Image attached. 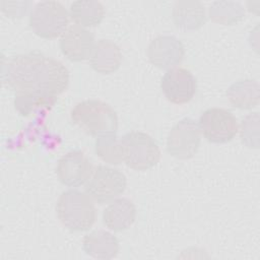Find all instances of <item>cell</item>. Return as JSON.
<instances>
[{"label": "cell", "instance_id": "7402d4cb", "mask_svg": "<svg viewBox=\"0 0 260 260\" xmlns=\"http://www.w3.org/2000/svg\"><path fill=\"white\" fill-rule=\"evenodd\" d=\"M258 122L259 115L257 112L246 116L240 126V137L242 143L249 148H258Z\"/></svg>", "mask_w": 260, "mask_h": 260}, {"label": "cell", "instance_id": "52a82bcc", "mask_svg": "<svg viewBox=\"0 0 260 260\" xmlns=\"http://www.w3.org/2000/svg\"><path fill=\"white\" fill-rule=\"evenodd\" d=\"M198 126L204 138L216 144L230 142L239 131L237 118L230 111L221 108L204 111L199 118Z\"/></svg>", "mask_w": 260, "mask_h": 260}, {"label": "cell", "instance_id": "30bf717a", "mask_svg": "<svg viewBox=\"0 0 260 260\" xmlns=\"http://www.w3.org/2000/svg\"><path fill=\"white\" fill-rule=\"evenodd\" d=\"M93 165L79 149H74L64 154L57 164L56 174L59 181L70 188L84 185L93 172Z\"/></svg>", "mask_w": 260, "mask_h": 260}, {"label": "cell", "instance_id": "4fadbf2b", "mask_svg": "<svg viewBox=\"0 0 260 260\" xmlns=\"http://www.w3.org/2000/svg\"><path fill=\"white\" fill-rule=\"evenodd\" d=\"M136 207L128 198H116L109 203L103 212L104 225L114 232L129 229L135 221Z\"/></svg>", "mask_w": 260, "mask_h": 260}, {"label": "cell", "instance_id": "8992f818", "mask_svg": "<svg viewBox=\"0 0 260 260\" xmlns=\"http://www.w3.org/2000/svg\"><path fill=\"white\" fill-rule=\"evenodd\" d=\"M125 175L118 169L99 165L85 183V193L96 203L105 204L119 197L126 189Z\"/></svg>", "mask_w": 260, "mask_h": 260}, {"label": "cell", "instance_id": "8fae6325", "mask_svg": "<svg viewBox=\"0 0 260 260\" xmlns=\"http://www.w3.org/2000/svg\"><path fill=\"white\" fill-rule=\"evenodd\" d=\"M185 55L183 43L174 36L161 35L153 39L147 47L149 62L160 69H171L179 65Z\"/></svg>", "mask_w": 260, "mask_h": 260}, {"label": "cell", "instance_id": "44dd1931", "mask_svg": "<svg viewBox=\"0 0 260 260\" xmlns=\"http://www.w3.org/2000/svg\"><path fill=\"white\" fill-rule=\"evenodd\" d=\"M245 10L238 2L217 1L213 2L209 8V17L213 22L233 25L243 19Z\"/></svg>", "mask_w": 260, "mask_h": 260}, {"label": "cell", "instance_id": "ffe728a7", "mask_svg": "<svg viewBox=\"0 0 260 260\" xmlns=\"http://www.w3.org/2000/svg\"><path fill=\"white\" fill-rule=\"evenodd\" d=\"M57 101V98L49 96L36 92L15 93L14 108L23 117H28L40 110L51 109Z\"/></svg>", "mask_w": 260, "mask_h": 260}, {"label": "cell", "instance_id": "6da1fadb", "mask_svg": "<svg viewBox=\"0 0 260 260\" xmlns=\"http://www.w3.org/2000/svg\"><path fill=\"white\" fill-rule=\"evenodd\" d=\"M15 93L36 92L57 98L69 84V71L65 65L39 51L14 56L3 75Z\"/></svg>", "mask_w": 260, "mask_h": 260}, {"label": "cell", "instance_id": "7c38bea8", "mask_svg": "<svg viewBox=\"0 0 260 260\" xmlns=\"http://www.w3.org/2000/svg\"><path fill=\"white\" fill-rule=\"evenodd\" d=\"M94 44L93 34L77 24L68 26L59 43L62 54L72 62L89 59Z\"/></svg>", "mask_w": 260, "mask_h": 260}, {"label": "cell", "instance_id": "9a60e30c", "mask_svg": "<svg viewBox=\"0 0 260 260\" xmlns=\"http://www.w3.org/2000/svg\"><path fill=\"white\" fill-rule=\"evenodd\" d=\"M172 18L177 28L182 30H195L206 22L205 7L200 1H176L172 11Z\"/></svg>", "mask_w": 260, "mask_h": 260}, {"label": "cell", "instance_id": "d6986e66", "mask_svg": "<svg viewBox=\"0 0 260 260\" xmlns=\"http://www.w3.org/2000/svg\"><path fill=\"white\" fill-rule=\"evenodd\" d=\"M95 154L105 162L119 165L124 162L121 138L116 133L98 136L94 142Z\"/></svg>", "mask_w": 260, "mask_h": 260}, {"label": "cell", "instance_id": "5bb4252c", "mask_svg": "<svg viewBox=\"0 0 260 260\" xmlns=\"http://www.w3.org/2000/svg\"><path fill=\"white\" fill-rule=\"evenodd\" d=\"M122 52L117 44L110 40H99L89 57L90 67L100 74H111L119 69Z\"/></svg>", "mask_w": 260, "mask_h": 260}, {"label": "cell", "instance_id": "ba28073f", "mask_svg": "<svg viewBox=\"0 0 260 260\" xmlns=\"http://www.w3.org/2000/svg\"><path fill=\"white\" fill-rule=\"evenodd\" d=\"M198 123L191 118L180 120L170 130L167 138V151L178 159L192 158L201 142Z\"/></svg>", "mask_w": 260, "mask_h": 260}, {"label": "cell", "instance_id": "e0dca14e", "mask_svg": "<svg viewBox=\"0 0 260 260\" xmlns=\"http://www.w3.org/2000/svg\"><path fill=\"white\" fill-rule=\"evenodd\" d=\"M226 96L235 108L251 110L259 104V84L253 79L238 80L228 88Z\"/></svg>", "mask_w": 260, "mask_h": 260}, {"label": "cell", "instance_id": "2e32d148", "mask_svg": "<svg viewBox=\"0 0 260 260\" xmlns=\"http://www.w3.org/2000/svg\"><path fill=\"white\" fill-rule=\"evenodd\" d=\"M82 248L86 255L95 259H113L120 250L119 240L112 233L105 230H95L84 236Z\"/></svg>", "mask_w": 260, "mask_h": 260}, {"label": "cell", "instance_id": "277c9868", "mask_svg": "<svg viewBox=\"0 0 260 260\" xmlns=\"http://www.w3.org/2000/svg\"><path fill=\"white\" fill-rule=\"evenodd\" d=\"M124 162L135 171L153 168L160 159V150L154 139L141 131H130L121 137Z\"/></svg>", "mask_w": 260, "mask_h": 260}, {"label": "cell", "instance_id": "3957f363", "mask_svg": "<svg viewBox=\"0 0 260 260\" xmlns=\"http://www.w3.org/2000/svg\"><path fill=\"white\" fill-rule=\"evenodd\" d=\"M70 117L82 132L94 137L116 133L119 126L116 111L101 100H85L76 104Z\"/></svg>", "mask_w": 260, "mask_h": 260}, {"label": "cell", "instance_id": "5b68a950", "mask_svg": "<svg viewBox=\"0 0 260 260\" xmlns=\"http://www.w3.org/2000/svg\"><path fill=\"white\" fill-rule=\"evenodd\" d=\"M69 12L58 1L37 3L29 14L31 30L42 39H55L68 28Z\"/></svg>", "mask_w": 260, "mask_h": 260}, {"label": "cell", "instance_id": "9c48e42d", "mask_svg": "<svg viewBox=\"0 0 260 260\" xmlns=\"http://www.w3.org/2000/svg\"><path fill=\"white\" fill-rule=\"evenodd\" d=\"M160 88L169 102L183 105L194 98L197 90V81L190 70L183 67H174L164 74Z\"/></svg>", "mask_w": 260, "mask_h": 260}, {"label": "cell", "instance_id": "7a4b0ae2", "mask_svg": "<svg viewBox=\"0 0 260 260\" xmlns=\"http://www.w3.org/2000/svg\"><path fill=\"white\" fill-rule=\"evenodd\" d=\"M94 201L85 193L69 189L61 193L56 213L61 224L70 232L88 231L96 220Z\"/></svg>", "mask_w": 260, "mask_h": 260}, {"label": "cell", "instance_id": "ac0fdd59", "mask_svg": "<svg viewBox=\"0 0 260 260\" xmlns=\"http://www.w3.org/2000/svg\"><path fill=\"white\" fill-rule=\"evenodd\" d=\"M70 19L82 27H94L99 25L105 17V8L100 1L77 0L70 4Z\"/></svg>", "mask_w": 260, "mask_h": 260}]
</instances>
